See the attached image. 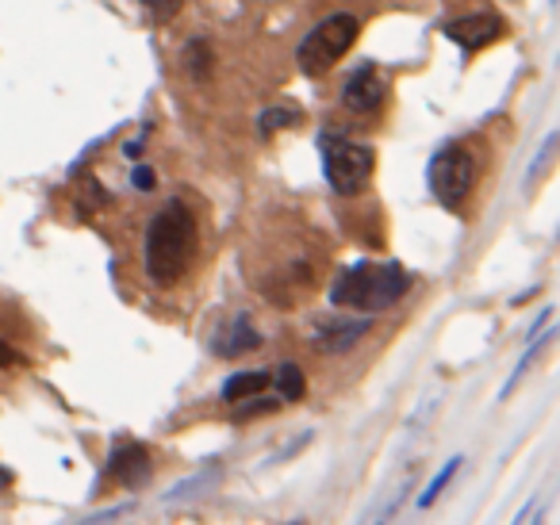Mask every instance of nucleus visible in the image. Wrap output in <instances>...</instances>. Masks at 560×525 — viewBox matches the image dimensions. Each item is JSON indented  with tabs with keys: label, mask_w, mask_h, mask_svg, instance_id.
I'll list each match as a JSON object with an SVG mask.
<instances>
[{
	"label": "nucleus",
	"mask_w": 560,
	"mask_h": 525,
	"mask_svg": "<svg viewBox=\"0 0 560 525\" xmlns=\"http://www.w3.org/2000/svg\"><path fill=\"white\" fill-rule=\"evenodd\" d=\"M196 242H200V230H196L192 207L181 200H169L146 227V276L158 288L181 284L192 269Z\"/></svg>",
	"instance_id": "1"
},
{
	"label": "nucleus",
	"mask_w": 560,
	"mask_h": 525,
	"mask_svg": "<svg viewBox=\"0 0 560 525\" xmlns=\"http://www.w3.org/2000/svg\"><path fill=\"white\" fill-rule=\"evenodd\" d=\"M411 292V273L396 261H361L342 269L338 280L330 284V303L334 307H350V311H388L399 299Z\"/></svg>",
	"instance_id": "2"
},
{
	"label": "nucleus",
	"mask_w": 560,
	"mask_h": 525,
	"mask_svg": "<svg viewBox=\"0 0 560 525\" xmlns=\"http://www.w3.org/2000/svg\"><path fill=\"white\" fill-rule=\"evenodd\" d=\"M319 154H323V177L338 196H357L376 173V150L365 142H353L334 131H323L319 138Z\"/></svg>",
	"instance_id": "3"
},
{
	"label": "nucleus",
	"mask_w": 560,
	"mask_h": 525,
	"mask_svg": "<svg viewBox=\"0 0 560 525\" xmlns=\"http://www.w3.org/2000/svg\"><path fill=\"white\" fill-rule=\"evenodd\" d=\"M357 35H361L357 16H350V12H334V16H327L323 23H315V27L307 31L300 50H296V62H300V69H304L307 77H319V73H327V69L357 43Z\"/></svg>",
	"instance_id": "4"
},
{
	"label": "nucleus",
	"mask_w": 560,
	"mask_h": 525,
	"mask_svg": "<svg viewBox=\"0 0 560 525\" xmlns=\"http://www.w3.org/2000/svg\"><path fill=\"white\" fill-rule=\"evenodd\" d=\"M426 181H430V192H434V200L449 211H457V207H465L468 192H472V184H476V161H472V150L461 146V142H449L442 146L430 165H426Z\"/></svg>",
	"instance_id": "5"
},
{
	"label": "nucleus",
	"mask_w": 560,
	"mask_h": 525,
	"mask_svg": "<svg viewBox=\"0 0 560 525\" xmlns=\"http://www.w3.org/2000/svg\"><path fill=\"white\" fill-rule=\"evenodd\" d=\"M442 35L449 39V43L461 46V50H468V54H476V50L499 43V39L507 35V20H503V16H495V12H476V16L449 20L442 27Z\"/></svg>",
	"instance_id": "6"
},
{
	"label": "nucleus",
	"mask_w": 560,
	"mask_h": 525,
	"mask_svg": "<svg viewBox=\"0 0 560 525\" xmlns=\"http://www.w3.org/2000/svg\"><path fill=\"white\" fill-rule=\"evenodd\" d=\"M384 96H388L384 73H380L373 62H365V66H357L350 73V81H346V89H342V104L357 115H373L376 108L384 104Z\"/></svg>",
	"instance_id": "7"
},
{
	"label": "nucleus",
	"mask_w": 560,
	"mask_h": 525,
	"mask_svg": "<svg viewBox=\"0 0 560 525\" xmlns=\"http://www.w3.org/2000/svg\"><path fill=\"white\" fill-rule=\"evenodd\" d=\"M150 472H154V464H150L146 445H139V441H123L108 457V476L123 483V487H142V483L150 480Z\"/></svg>",
	"instance_id": "8"
},
{
	"label": "nucleus",
	"mask_w": 560,
	"mask_h": 525,
	"mask_svg": "<svg viewBox=\"0 0 560 525\" xmlns=\"http://www.w3.org/2000/svg\"><path fill=\"white\" fill-rule=\"evenodd\" d=\"M365 334H373V319L319 322V330H315V349H323V353H346V349L361 342Z\"/></svg>",
	"instance_id": "9"
},
{
	"label": "nucleus",
	"mask_w": 560,
	"mask_h": 525,
	"mask_svg": "<svg viewBox=\"0 0 560 525\" xmlns=\"http://www.w3.org/2000/svg\"><path fill=\"white\" fill-rule=\"evenodd\" d=\"M223 338H227V342H215V353H219V357H242V353H254V349H261V334L250 326L246 315H238V319L227 326V334H223Z\"/></svg>",
	"instance_id": "10"
},
{
	"label": "nucleus",
	"mask_w": 560,
	"mask_h": 525,
	"mask_svg": "<svg viewBox=\"0 0 560 525\" xmlns=\"http://www.w3.org/2000/svg\"><path fill=\"white\" fill-rule=\"evenodd\" d=\"M269 384H273V372H257V368H250V372H234L219 395H223L227 403H242V399H257V391H265Z\"/></svg>",
	"instance_id": "11"
},
{
	"label": "nucleus",
	"mask_w": 560,
	"mask_h": 525,
	"mask_svg": "<svg viewBox=\"0 0 560 525\" xmlns=\"http://www.w3.org/2000/svg\"><path fill=\"white\" fill-rule=\"evenodd\" d=\"M553 338H560V326H553V330H549V334H537V342H530V345H526V353H522V357H518V365H514L511 380H507V384H503V391H499V399H507V395H511V391L518 388V380H522V376H526V368H530V361H534L537 353H541V349H545V345L553 342Z\"/></svg>",
	"instance_id": "12"
},
{
	"label": "nucleus",
	"mask_w": 560,
	"mask_h": 525,
	"mask_svg": "<svg viewBox=\"0 0 560 525\" xmlns=\"http://www.w3.org/2000/svg\"><path fill=\"white\" fill-rule=\"evenodd\" d=\"M273 380H277L280 399H284V403H300V399H304L307 380H304V372H300V365H292V361H288V365H277Z\"/></svg>",
	"instance_id": "13"
},
{
	"label": "nucleus",
	"mask_w": 560,
	"mask_h": 525,
	"mask_svg": "<svg viewBox=\"0 0 560 525\" xmlns=\"http://www.w3.org/2000/svg\"><path fill=\"white\" fill-rule=\"evenodd\" d=\"M211 66H215V54H211V46L204 43V39H196V43L185 46V69L192 81H208Z\"/></svg>",
	"instance_id": "14"
},
{
	"label": "nucleus",
	"mask_w": 560,
	"mask_h": 525,
	"mask_svg": "<svg viewBox=\"0 0 560 525\" xmlns=\"http://www.w3.org/2000/svg\"><path fill=\"white\" fill-rule=\"evenodd\" d=\"M557 146H560V131H553V135L541 142V150H537V161L526 169V188H534L541 177H545V169L553 165V158H557Z\"/></svg>",
	"instance_id": "15"
},
{
	"label": "nucleus",
	"mask_w": 560,
	"mask_h": 525,
	"mask_svg": "<svg viewBox=\"0 0 560 525\" xmlns=\"http://www.w3.org/2000/svg\"><path fill=\"white\" fill-rule=\"evenodd\" d=\"M461 460H465V457H453V460H449V464H445V468H442V472H438V476L430 480V487H426V491H422V495H419V506H422V510H430V506L438 503V495H442L445 487H449V480L457 476V468H461Z\"/></svg>",
	"instance_id": "16"
},
{
	"label": "nucleus",
	"mask_w": 560,
	"mask_h": 525,
	"mask_svg": "<svg viewBox=\"0 0 560 525\" xmlns=\"http://www.w3.org/2000/svg\"><path fill=\"white\" fill-rule=\"evenodd\" d=\"M142 8L154 16L158 23H165V20H173L177 12H181V0H139Z\"/></svg>",
	"instance_id": "17"
},
{
	"label": "nucleus",
	"mask_w": 560,
	"mask_h": 525,
	"mask_svg": "<svg viewBox=\"0 0 560 525\" xmlns=\"http://www.w3.org/2000/svg\"><path fill=\"white\" fill-rule=\"evenodd\" d=\"M296 119V112H288V108H273V112L261 115V135H273V131H280V127H288Z\"/></svg>",
	"instance_id": "18"
},
{
	"label": "nucleus",
	"mask_w": 560,
	"mask_h": 525,
	"mask_svg": "<svg viewBox=\"0 0 560 525\" xmlns=\"http://www.w3.org/2000/svg\"><path fill=\"white\" fill-rule=\"evenodd\" d=\"M131 184H135L139 192H154V188H158V173H154L150 165H135V173H131Z\"/></svg>",
	"instance_id": "19"
},
{
	"label": "nucleus",
	"mask_w": 560,
	"mask_h": 525,
	"mask_svg": "<svg viewBox=\"0 0 560 525\" xmlns=\"http://www.w3.org/2000/svg\"><path fill=\"white\" fill-rule=\"evenodd\" d=\"M20 365H24V353L12 349V345L0 338V368H20Z\"/></svg>",
	"instance_id": "20"
},
{
	"label": "nucleus",
	"mask_w": 560,
	"mask_h": 525,
	"mask_svg": "<svg viewBox=\"0 0 560 525\" xmlns=\"http://www.w3.org/2000/svg\"><path fill=\"white\" fill-rule=\"evenodd\" d=\"M557 238H560V230H557Z\"/></svg>",
	"instance_id": "21"
}]
</instances>
